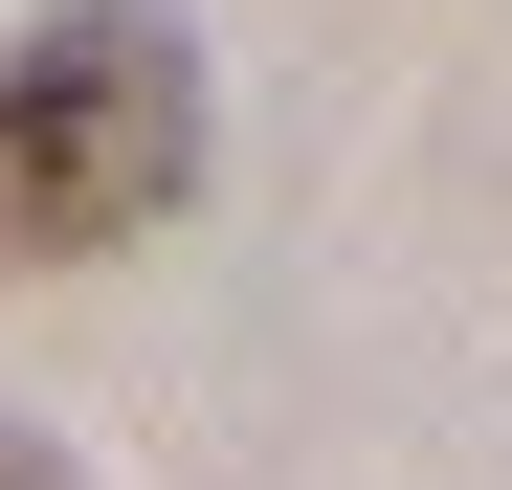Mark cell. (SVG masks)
Instances as JSON below:
<instances>
[{
  "label": "cell",
  "instance_id": "obj_2",
  "mask_svg": "<svg viewBox=\"0 0 512 490\" xmlns=\"http://www.w3.org/2000/svg\"><path fill=\"white\" fill-rule=\"evenodd\" d=\"M0 490H90V468H67V446H23V424H0Z\"/></svg>",
  "mask_w": 512,
  "mask_h": 490
},
{
  "label": "cell",
  "instance_id": "obj_1",
  "mask_svg": "<svg viewBox=\"0 0 512 490\" xmlns=\"http://www.w3.org/2000/svg\"><path fill=\"white\" fill-rule=\"evenodd\" d=\"M201 201V67L156 0H67L0 45V268H112Z\"/></svg>",
  "mask_w": 512,
  "mask_h": 490
}]
</instances>
